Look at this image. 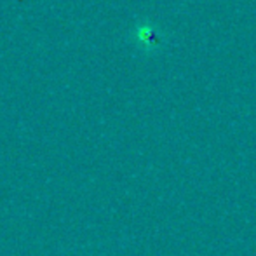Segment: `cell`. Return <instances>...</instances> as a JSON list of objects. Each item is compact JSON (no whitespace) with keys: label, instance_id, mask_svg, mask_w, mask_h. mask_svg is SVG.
<instances>
[{"label":"cell","instance_id":"cell-1","mask_svg":"<svg viewBox=\"0 0 256 256\" xmlns=\"http://www.w3.org/2000/svg\"><path fill=\"white\" fill-rule=\"evenodd\" d=\"M131 37L134 44L145 52L158 51L162 42H164V35L158 30V26H155L154 23H148V21H138L132 28Z\"/></svg>","mask_w":256,"mask_h":256}]
</instances>
